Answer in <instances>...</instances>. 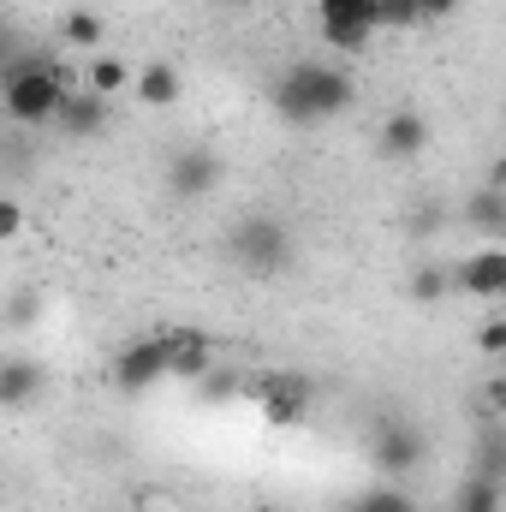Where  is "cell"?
Returning <instances> with one entry per match:
<instances>
[{
	"mask_svg": "<svg viewBox=\"0 0 506 512\" xmlns=\"http://www.w3.org/2000/svg\"><path fill=\"white\" fill-rule=\"evenodd\" d=\"M161 346H167V376L173 382H197V376L215 370V346L197 328H173V334H161Z\"/></svg>",
	"mask_w": 506,
	"mask_h": 512,
	"instance_id": "cell-10",
	"label": "cell"
},
{
	"mask_svg": "<svg viewBox=\"0 0 506 512\" xmlns=\"http://www.w3.org/2000/svg\"><path fill=\"white\" fill-rule=\"evenodd\" d=\"M423 429L417 423H405V417H381L376 435H370V459H376L381 477H411L417 465H423Z\"/></svg>",
	"mask_w": 506,
	"mask_h": 512,
	"instance_id": "cell-5",
	"label": "cell"
},
{
	"mask_svg": "<svg viewBox=\"0 0 506 512\" xmlns=\"http://www.w3.org/2000/svg\"><path fill=\"white\" fill-rule=\"evenodd\" d=\"M447 512H453V507H447Z\"/></svg>",
	"mask_w": 506,
	"mask_h": 512,
	"instance_id": "cell-31",
	"label": "cell"
},
{
	"mask_svg": "<svg viewBox=\"0 0 506 512\" xmlns=\"http://www.w3.org/2000/svg\"><path fill=\"white\" fill-rule=\"evenodd\" d=\"M358 102V84L340 72V66H322V60H298L274 78V114L286 126H322V120H340L352 114Z\"/></svg>",
	"mask_w": 506,
	"mask_h": 512,
	"instance_id": "cell-1",
	"label": "cell"
},
{
	"mask_svg": "<svg viewBox=\"0 0 506 512\" xmlns=\"http://www.w3.org/2000/svg\"><path fill=\"white\" fill-rule=\"evenodd\" d=\"M501 346H506V328H501V322H489V328H483V352H489V358H501Z\"/></svg>",
	"mask_w": 506,
	"mask_h": 512,
	"instance_id": "cell-28",
	"label": "cell"
},
{
	"mask_svg": "<svg viewBox=\"0 0 506 512\" xmlns=\"http://www.w3.org/2000/svg\"><path fill=\"white\" fill-rule=\"evenodd\" d=\"M227 256H233V268H245V274H256V280H274V274L292 268L298 239H292V227H286L280 215L256 209V215H239V221H233V233H227Z\"/></svg>",
	"mask_w": 506,
	"mask_h": 512,
	"instance_id": "cell-2",
	"label": "cell"
},
{
	"mask_svg": "<svg viewBox=\"0 0 506 512\" xmlns=\"http://www.w3.org/2000/svg\"><path fill=\"white\" fill-rule=\"evenodd\" d=\"M179 90H185V84H179V66H173V60H143V66H131L126 96L137 108H173Z\"/></svg>",
	"mask_w": 506,
	"mask_h": 512,
	"instance_id": "cell-11",
	"label": "cell"
},
{
	"mask_svg": "<svg viewBox=\"0 0 506 512\" xmlns=\"http://www.w3.org/2000/svg\"><path fill=\"white\" fill-rule=\"evenodd\" d=\"M215 185H221V155H215L209 143H185V149L167 155V191H173L179 203H197V197H209Z\"/></svg>",
	"mask_w": 506,
	"mask_h": 512,
	"instance_id": "cell-6",
	"label": "cell"
},
{
	"mask_svg": "<svg viewBox=\"0 0 506 512\" xmlns=\"http://www.w3.org/2000/svg\"><path fill=\"white\" fill-rule=\"evenodd\" d=\"M251 399L268 417V429H298L310 417V405H316V382L304 370H268V376H256Z\"/></svg>",
	"mask_w": 506,
	"mask_h": 512,
	"instance_id": "cell-4",
	"label": "cell"
},
{
	"mask_svg": "<svg viewBox=\"0 0 506 512\" xmlns=\"http://www.w3.org/2000/svg\"><path fill=\"white\" fill-rule=\"evenodd\" d=\"M221 6H256V0H221Z\"/></svg>",
	"mask_w": 506,
	"mask_h": 512,
	"instance_id": "cell-30",
	"label": "cell"
},
{
	"mask_svg": "<svg viewBox=\"0 0 506 512\" xmlns=\"http://www.w3.org/2000/svg\"><path fill=\"white\" fill-rule=\"evenodd\" d=\"M465 221H471V227H483L489 239H501V227H506V191H501V185H483V191L465 203Z\"/></svg>",
	"mask_w": 506,
	"mask_h": 512,
	"instance_id": "cell-15",
	"label": "cell"
},
{
	"mask_svg": "<svg viewBox=\"0 0 506 512\" xmlns=\"http://www.w3.org/2000/svg\"><path fill=\"white\" fill-rule=\"evenodd\" d=\"M453 512H501V477H465V489H459V501Z\"/></svg>",
	"mask_w": 506,
	"mask_h": 512,
	"instance_id": "cell-17",
	"label": "cell"
},
{
	"mask_svg": "<svg viewBox=\"0 0 506 512\" xmlns=\"http://www.w3.org/2000/svg\"><path fill=\"white\" fill-rule=\"evenodd\" d=\"M18 48H24V36H18V24L12 18H0V72L18 60Z\"/></svg>",
	"mask_w": 506,
	"mask_h": 512,
	"instance_id": "cell-25",
	"label": "cell"
},
{
	"mask_svg": "<svg viewBox=\"0 0 506 512\" xmlns=\"http://www.w3.org/2000/svg\"><path fill=\"white\" fill-rule=\"evenodd\" d=\"M316 30H322V48H334V54H364L376 42L370 24H316Z\"/></svg>",
	"mask_w": 506,
	"mask_h": 512,
	"instance_id": "cell-20",
	"label": "cell"
},
{
	"mask_svg": "<svg viewBox=\"0 0 506 512\" xmlns=\"http://www.w3.org/2000/svg\"><path fill=\"white\" fill-rule=\"evenodd\" d=\"M36 316H42V298H36V292H18V298H12V310H6V322H12V328H24V322H36Z\"/></svg>",
	"mask_w": 506,
	"mask_h": 512,
	"instance_id": "cell-24",
	"label": "cell"
},
{
	"mask_svg": "<svg viewBox=\"0 0 506 512\" xmlns=\"http://www.w3.org/2000/svg\"><path fill=\"white\" fill-rule=\"evenodd\" d=\"M108 120H114V102L96 90H78V84L60 96V114H54V126H66L72 137H96V131H108Z\"/></svg>",
	"mask_w": 506,
	"mask_h": 512,
	"instance_id": "cell-12",
	"label": "cell"
},
{
	"mask_svg": "<svg viewBox=\"0 0 506 512\" xmlns=\"http://www.w3.org/2000/svg\"><path fill=\"white\" fill-rule=\"evenodd\" d=\"M114 382L126 387V393H149L155 382H167V346H161V334L131 340L126 352L114 358Z\"/></svg>",
	"mask_w": 506,
	"mask_h": 512,
	"instance_id": "cell-9",
	"label": "cell"
},
{
	"mask_svg": "<svg viewBox=\"0 0 506 512\" xmlns=\"http://www.w3.org/2000/svg\"><path fill=\"white\" fill-rule=\"evenodd\" d=\"M102 30H108V24H102V12H90V6H78V12L60 18V42H66V48H96Z\"/></svg>",
	"mask_w": 506,
	"mask_h": 512,
	"instance_id": "cell-16",
	"label": "cell"
},
{
	"mask_svg": "<svg viewBox=\"0 0 506 512\" xmlns=\"http://www.w3.org/2000/svg\"><path fill=\"white\" fill-rule=\"evenodd\" d=\"M346 512H417V501L399 489V483H381V489H364V495H352Z\"/></svg>",
	"mask_w": 506,
	"mask_h": 512,
	"instance_id": "cell-18",
	"label": "cell"
},
{
	"mask_svg": "<svg viewBox=\"0 0 506 512\" xmlns=\"http://www.w3.org/2000/svg\"><path fill=\"white\" fill-rule=\"evenodd\" d=\"M316 24H370L376 30V0H316Z\"/></svg>",
	"mask_w": 506,
	"mask_h": 512,
	"instance_id": "cell-19",
	"label": "cell"
},
{
	"mask_svg": "<svg viewBox=\"0 0 506 512\" xmlns=\"http://www.w3.org/2000/svg\"><path fill=\"white\" fill-rule=\"evenodd\" d=\"M251 512H280V507H268V501H256V507Z\"/></svg>",
	"mask_w": 506,
	"mask_h": 512,
	"instance_id": "cell-29",
	"label": "cell"
},
{
	"mask_svg": "<svg viewBox=\"0 0 506 512\" xmlns=\"http://www.w3.org/2000/svg\"><path fill=\"white\" fill-rule=\"evenodd\" d=\"M84 90H96V96H126L131 90V66L120 60V54H96L90 66H84Z\"/></svg>",
	"mask_w": 506,
	"mask_h": 512,
	"instance_id": "cell-14",
	"label": "cell"
},
{
	"mask_svg": "<svg viewBox=\"0 0 506 512\" xmlns=\"http://www.w3.org/2000/svg\"><path fill=\"white\" fill-rule=\"evenodd\" d=\"M72 90V72H18V78H0V120L12 126H54L60 114V96Z\"/></svg>",
	"mask_w": 506,
	"mask_h": 512,
	"instance_id": "cell-3",
	"label": "cell"
},
{
	"mask_svg": "<svg viewBox=\"0 0 506 512\" xmlns=\"http://www.w3.org/2000/svg\"><path fill=\"white\" fill-rule=\"evenodd\" d=\"M24 233V203L18 197H0V245H12Z\"/></svg>",
	"mask_w": 506,
	"mask_h": 512,
	"instance_id": "cell-23",
	"label": "cell"
},
{
	"mask_svg": "<svg viewBox=\"0 0 506 512\" xmlns=\"http://www.w3.org/2000/svg\"><path fill=\"white\" fill-rule=\"evenodd\" d=\"M417 12H423V24H435V18H453L459 0H417Z\"/></svg>",
	"mask_w": 506,
	"mask_h": 512,
	"instance_id": "cell-27",
	"label": "cell"
},
{
	"mask_svg": "<svg viewBox=\"0 0 506 512\" xmlns=\"http://www.w3.org/2000/svg\"><path fill=\"white\" fill-rule=\"evenodd\" d=\"M453 286H447V268H435V262H423L417 274H411V304H441Z\"/></svg>",
	"mask_w": 506,
	"mask_h": 512,
	"instance_id": "cell-21",
	"label": "cell"
},
{
	"mask_svg": "<svg viewBox=\"0 0 506 512\" xmlns=\"http://www.w3.org/2000/svg\"><path fill=\"white\" fill-rule=\"evenodd\" d=\"M197 387H203V399H215V405H227V399L245 393V382H239L233 370H209V376H197Z\"/></svg>",
	"mask_w": 506,
	"mask_h": 512,
	"instance_id": "cell-22",
	"label": "cell"
},
{
	"mask_svg": "<svg viewBox=\"0 0 506 512\" xmlns=\"http://www.w3.org/2000/svg\"><path fill=\"white\" fill-rule=\"evenodd\" d=\"M423 143H429V120L417 108H393L381 120V155L387 161H411V155H423Z\"/></svg>",
	"mask_w": 506,
	"mask_h": 512,
	"instance_id": "cell-13",
	"label": "cell"
},
{
	"mask_svg": "<svg viewBox=\"0 0 506 512\" xmlns=\"http://www.w3.org/2000/svg\"><path fill=\"white\" fill-rule=\"evenodd\" d=\"M48 399V364L30 352H6L0 358V411H36Z\"/></svg>",
	"mask_w": 506,
	"mask_h": 512,
	"instance_id": "cell-7",
	"label": "cell"
},
{
	"mask_svg": "<svg viewBox=\"0 0 506 512\" xmlns=\"http://www.w3.org/2000/svg\"><path fill=\"white\" fill-rule=\"evenodd\" d=\"M483 477H506V459H501V435H489L483 441V465H477Z\"/></svg>",
	"mask_w": 506,
	"mask_h": 512,
	"instance_id": "cell-26",
	"label": "cell"
},
{
	"mask_svg": "<svg viewBox=\"0 0 506 512\" xmlns=\"http://www.w3.org/2000/svg\"><path fill=\"white\" fill-rule=\"evenodd\" d=\"M447 286L465 292V298H501L506 292V251L501 245H483L477 256H465L459 268H447Z\"/></svg>",
	"mask_w": 506,
	"mask_h": 512,
	"instance_id": "cell-8",
	"label": "cell"
}]
</instances>
